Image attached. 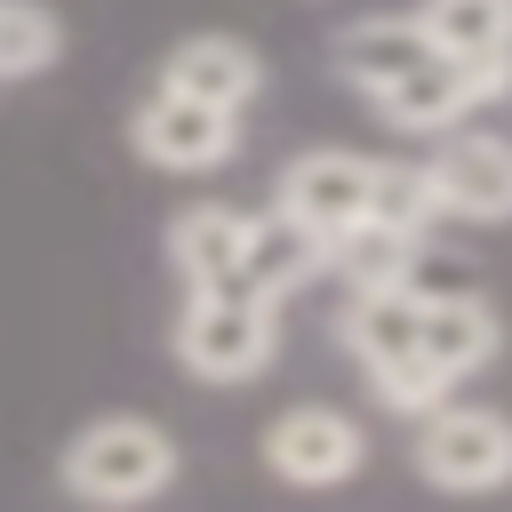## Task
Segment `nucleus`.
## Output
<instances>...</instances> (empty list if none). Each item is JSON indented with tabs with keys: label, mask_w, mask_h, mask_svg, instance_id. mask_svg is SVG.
<instances>
[{
	"label": "nucleus",
	"mask_w": 512,
	"mask_h": 512,
	"mask_svg": "<svg viewBox=\"0 0 512 512\" xmlns=\"http://www.w3.org/2000/svg\"><path fill=\"white\" fill-rule=\"evenodd\" d=\"M344 344H352L368 368H384V360H400V352H424V296H416V280H400V288H352V304H344Z\"/></svg>",
	"instance_id": "nucleus-12"
},
{
	"label": "nucleus",
	"mask_w": 512,
	"mask_h": 512,
	"mask_svg": "<svg viewBox=\"0 0 512 512\" xmlns=\"http://www.w3.org/2000/svg\"><path fill=\"white\" fill-rule=\"evenodd\" d=\"M416 16L448 56H512V0H424Z\"/></svg>",
	"instance_id": "nucleus-15"
},
{
	"label": "nucleus",
	"mask_w": 512,
	"mask_h": 512,
	"mask_svg": "<svg viewBox=\"0 0 512 512\" xmlns=\"http://www.w3.org/2000/svg\"><path fill=\"white\" fill-rule=\"evenodd\" d=\"M368 376H376V400L400 408V416H432V408L448 400V384H456L432 352H400V360H384V368H368Z\"/></svg>",
	"instance_id": "nucleus-17"
},
{
	"label": "nucleus",
	"mask_w": 512,
	"mask_h": 512,
	"mask_svg": "<svg viewBox=\"0 0 512 512\" xmlns=\"http://www.w3.org/2000/svg\"><path fill=\"white\" fill-rule=\"evenodd\" d=\"M248 232H256V216H240V208H224V200L184 208V216L168 224V256H176L184 288H224V280H240Z\"/></svg>",
	"instance_id": "nucleus-11"
},
{
	"label": "nucleus",
	"mask_w": 512,
	"mask_h": 512,
	"mask_svg": "<svg viewBox=\"0 0 512 512\" xmlns=\"http://www.w3.org/2000/svg\"><path fill=\"white\" fill-rule=\"evenodd\" d=\"M336 56H344V80H352V88L392 96L408 72H424V64L440 56V40L424 32V16H360V24L336 40Z\"/></svg>",
	"instance_id": "nucleus-8"
},
{
	"label": "nucleus",
	"mask_w": 512,
	"mask_h": 512,
	"mask_svg": "<svg viewBox=\"0 0 512 512\" xmlns=\"http://www.w3.org/2000/svg\"><path fill=\"white\" fill-rule=\"evenodd\" d=\"M56 48H64V24H56L40 0H0V80L48 72Z\"/></svg>",
	"instance_id": "nucleus-16"
},
{
	"label": "nucleus",
	"mask_w": 512,
	"mask_h": 512,
	"mask_svg": "<svg viewBox=\"0 0 512 512\" xmlns=\"http://www.w3.org/2000/svg\"><path fill=\"white\" fill-rule=\"evenodd\" d=\"M336 264V240L328 232H312L304 216H288V208H272V216H256V232H248V264H240V288H256V296H288V288H304L312 272H328Z\"/></svg>",
	"instance_id": "nucleus-10"
},
{
	"label": "nucleus",
	"mask_w": 512,
	"mask_h": 512,
	"mask_svg": "<svg viewBox=\"0 0 512 512\" xmlns=\"http://www.w3.org/2000/svg\"><path fill=\"white\" fill-rule=\"evenodd\" d=\"M360 456H368V440L344 408H288L264 424V464L288 488H336L360 472Z\"/></svg>",
	"instance_id": "nucleus-5"
},
{
	"label": "nucleus",
	"mask_w": 512,
	"mask_h": 512,
	"mask_svg": "<svg viewBox=\"0 0 512 512\" xmlns=\"http://www.w3.org/2000/svg\"><path fill=\"white\" fill-rule=\"evenodd\" d=\"M232 120H240V112L200 104V96H184V88H152V96L136 104V120H128V144H136L152 168L200 176V168L232 160V144H240V128H232Z\"/></svg>",
	"instance_id": "nucleus-4"
},
{
	"label": "nucleus",
	"mask_w": 512,
	"mask_h": 512,
	"mask_svg": "<svg viewBox=\"0 0 512 512\" xmlns=\"http://www.w3.org/2000/svg\"><path fill=\"white\" fill-rule=\"evenodd\" d=\"M56 472H64V488L80 504H144V496H160L176 480V440L160 424H144V416H104V424L72 432Z\"/></svg>",
	"instance_id": "nucleus-2"
},
{
	"label": "nucleus",
	"mask_w": 512,
	"mask_h": 512,
	"mask_svg": "<svg viewBox=\"0 0 512 512\" xmlns=\"http://www.w3.org/2000/svg\"><path fill=\"white\" fill-rule=\"evenodd\" d=\"M368 216L376 224H400V232H424L440 208H432V184L424 168H400V160H376V184H368Z\"/></svg>",
	"instance_id": "nucleus-18"
},
{
	"label": "nucleus",
	"mask_w": 512,
	"mask_h": 512,
	"mask_svg": "<svg viewBox=\"0 0 512 512\" xmlns=\"http://www.w3.org/2000/svg\"><path fill=\"white\" fill-rule=\"evenodd\" d=\"M416 472L448 496H480V488H504L512 480V424L496 408H432L424 432H416Z\"/></svg>",
	"instance_id": "nucleus-3"
},
{
	"label": "nucleus",
	"mask_w": 512,
	"mask_h": 512,
	"mask_svg": "<svg viewBox=\"0 0 512 512\" xmlns=\"http://www.w3.org/2000/svg\"><path fill=\"white\" fill-rule=\"evenodd\" d=\"M160 88H184V96H200V104H224V112H240V104L264 88V64H256V48H248V40L192 32V40H176V48H168V64H160Z\"/></svg>",
	"instance_id": "nucleus-9"
},
{
	"label": "nucleus",
	"mask_w": 512,
	"mask_h": 512,
	"mask_svg": "<svg viewBox=\"0 0 512 512\" xmlns=\"http://www.w3.org/2000/svg\"><path fill=\"white\" fill-rule=\"evenodd\" d=\"M368 184H376V160L320 144V152H296V160L280 168V208L336 240V232H352V224L368 216Z\"/></svg>",
	"instance_id": "nucleus-7"
},
{
	"label": "nucleus",
	"mask_w": 512,
	"mask_h": 512,
	"mask_svg": "<svg viewBox=\"0 0 512 512\" xmlns=\"http://www.w3.org/2000/svg\"><path fill=\"white\" fill-rule=\"evenodd\" d=\"M424 352L448 376H472L496 352V312L480 296H424Z\"/></svg>",
	"instance_id": "nucleus-13"
},
{
	"label": "nucleus",
	"mask_w": 512,
	"mask_h": 512,
	"mask_svg": "<svg viewBox=\"0 0 512 512\" xmlns=\"http://www.w3.org/2000/svg\"><path fill=\"white\" fill-rule=\"evenodd\" d=\"M336 272L352 288H400V280H416V232L360 216L352 232H336Z\"/></svg>",
	"instance_id": "nucleus-14"
},
{
	"label": "nucleus",
	"mask_w": 512,
	"mask_h": 512,
	"mask_svg": "<svg viewBox=\"0 0 512 512\" xmlns=\"http://www.w3.org/2000/svg\"><path fill=\"white\" fill-rule=\"evenodd\" d=\"M280 352V320H272V296L224 280V288H192L184 296V320H176V360L208 384H240L256 368H272Z\"/></svg>",
	"instance_id": "nucleus-1"
},
{
	"label": "nucleus",
	"mask_w": 512,
	"mask_h": 512,
	"mask_svg": "<svg viewBox=\"0 0 512 512\" xmlns=\"http://www.w3.org/2000/svg\"><path fill=\"white\" fill-rule=\"evenodd\" d=\"M432 208L464 224H512V144L504 136H448L424 160Z\"/></svg>",
	"instance_id": "nucleus-6"
}]
</instances>
